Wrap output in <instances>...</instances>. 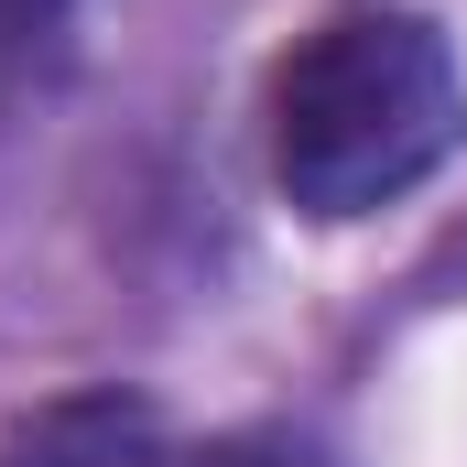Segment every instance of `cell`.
Returning a JSON list of instances; mask_svg holds the SVG:
<instances>
[{
    "instance_id": "3957f363",
    "label": "cell",
    "mask_w": 467,
    "mask_h": 467,
    "mask_svg": "<svg viewBox=\"0 0 467 467\" xmlns=\"http://www.w3.org/2000/svg\"><path fill=\"white\" fill-rule=\"evenodd\" d=\"M66 11H77V0H0V88H22V77L55 55Z\"/></svg>"
},
{
    "instance_id": "6da1fadb",
    "label": "cell",
    "mask_w": 467,
    "mask_h": 467,
    "mask_svg": "<svg viewBox=\"0 0 467 467\" xmlns=\"http://www.w3.org/2000/svg\"><path fill=\"white\" fill-rule=\"evenodd\" d=\"M261 141H272V185L294 218H316V229L380 218L467 141L457 44L391 0L327 11L316 33L283 44L272 99H261Z\"/></svg>"
},
{
    "instance_id": "277c9868",
    "label": "cell",
    "mask_w": 467,
    "mask_h": 467,
    "mask_svg": "<svg viewBox=\"0 0 467 467\" xmlns=\"http://www.w3.org/2000/svg\"><path fill=\"white\" fill-rule=\"evenodd\" d=\"M163 467H316V446H294V435H218V446L163 457Z\"/></svg>"
},
{
    "instance_id": "7a4b0ae2",
    "label": "cell",
    "mask_w": 467,
    "mask_h": 467,
    "mask_svg": "<svg viewBox=\"0 0 467 467\" xmlns=\"http://www.w3.org/2000/svg\"><path fill=\"white\" fill-rule=\"evenodd\" d=\"M163 413L141 402V391H55V402H33L11 435H0V467H163Z\"/></svg>"
}]
</instances>
